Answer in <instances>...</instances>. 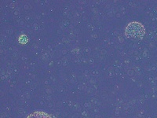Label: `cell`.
I'll use <instances>...</instances> for the list:
<instances>
[{
	"label": "cell",
	"mask_w": 157,
	"mask_h": 118,
	"mask_svg": "<svg viewBox=\"0 0 157 118\" xmlns=\"http://www.w3.org/2000/svg\"><path fill=\"white\" fill-rule=\"evenodd\" d=\"M125 35L128 39H141L145 35V28L141 22H131L126 26Z\"/></svg>",
	"instance_id": "cell-1"
},
{
	"label": "cell",
	"mask_w": 157,
	"mask_h": 118,
	"mask_svg": "<svg viewBox=\"0 0 157 118\" xmlns=\"http://www.w3.org/2000/svg\"><path fill=\"white\" fill-rule=\"evenodd\" d=\"M26 118H53V116L46 111L36 110L31 113Z\"/></svg>",
	"instance_id": "cell-2"
}]
</instances>
